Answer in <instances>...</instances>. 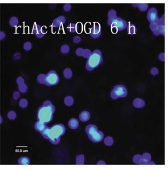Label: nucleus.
<instances>
[{
	"label": "nucleus",
	"mask_w": 168,
	"mask_h": 170,
	"mask_svg": "<svg viewBox=\"0 0 168 170\" xmlns=\"http://www.w3.org/2000/svg\"><path fill=\"white\" fill-rule=\"evenodd\" d=\"M65 132L66 128L63 124H56L50 127L47 126L41 134L52 144L57 145L60 142L61 137L65 134Z\"/></svg>",
	"instance_id": "obj_1"
},
{
	"label": "nucleus",
	"mask_w": 168,
	"mask_h": 170,
	"mask_svg": "<svg viewBox=\"0 0 168 170\" xmlns=\"http://www.w3.org/2000/svg\"><path fill=\"white\" fill-rule=\"evenodd\" d=\"M54 111L55 107L52 103L49 100L45 101L38 110V121L46 124L49 123L53 119Z\"/></svg>",
	"instance_id": "obj_2"
},
{
	"label": "nucleus",
	"mask_w": 168,
	"mask_h": 170,
	"mask_svg": "<svg viewBox=\"0 0 168 170\" xmlns=\"http://www.w3.org/2000/svg\"><path fill=\"white\" fill-rule=\"evenodd\" d=\"M103 59L102 52L98 49L94 50L89 56L86 64V69L92 71L102 63Z\"/></svg>",
	"instance_id": "obj_3"
},
{
	"label": "nucleus",
	"mask_w": 168,
	"mask_h": 170,
	"mask_svg": "<svg viewBox=\"0 0 168 170\" xmlns=\"http://www.w3.org/2000/svg\"><path fill=\"white\" fill-rule=\"evenodd\" d=\"M89 139L94 142L99 143L101 142L104 139V133L102 131L98 130L97 126L94 124L87 125L85 129Z\"/></svg>",
	"instance_id": "obj_4"
},
{
	"label": "nucleus",
	"mask_w": 168,
	"mask_h": 170,
	"mask_svg": "<svg viewBox=\"0 0 168 170\" xmlns=\"http://www.w3.org/2000/svg\"><path fill=\"white\" fill-rule=\"evenodd\" d=\"M108 25L118 31H121L127 28L128 25L126 21L115 15L109 17Z\"/></svg>",
	"instance_id": "obj_5"
},
{
	"label": "nucleus",
	"mask_w": 168,
	"mask_h": 170,
	"mask_svg": "<svg viewBox=\"0 0 168 170\" xmlns=\"http://www.w3.org/2000/svg\"><path fill=\"white\" fill-rule=\"evenodd\" d=\"M59 76L57 72L52 70L44 75L43 84L47 86H55L59 83Z\"/></svg>",
	"instance_id": "obj_6"
},
{
	"label": "nucleus",
	"mask_w": 168,
	"mask_h": 170,
	"mask_svg": "<svg viewBox=\"0 0 168 170\" xmlns=\"http://www.w3.org/2000/svg\"><path fill=\"white\" fill-rule=\"evenodd\" d=\"M128 91L126 88L122 85L115 86L111 93V97L113 99H117L119 98H123L127 96Z\"/></svg>",
	"instance_id": "obj_7"
},
{
	"label": "nucleus",
	"mask_w": 168,
	"mask_h": 170,
	"mask_svg": "<svg viewBox=\"0 0 168 170\" xmlns=\"http://www.w3.org/2000/svg\"><path fill=\"white\" fill-rule=\"evenodd\" d=\"M133 161L134 163L139 164H148L150 161L151 156L148 153H145L142 155L139 154L136 155L133 157Z\"/></svg>",
	"instance_id": "obj_8"
},
{
	"label": "nucleus",
	"mask_w": 168,
	"mask_h": 170,
	"mask_svg": "<svg viewBox=\"0 0 168 170\" xmlns=\"http://www.w3.org/2000/svg\"><path fill=\"white\" fill-rule=\"evenodd\" d=\"M90 34L92 38L96 39L99 38L102 34L100 25L98 23H95L92 28L90 29Z\"/></svg>",
	"instance_id": "obj_9"
},
{
	"label": "nucleus",
	"mask_w": 168,
	"mask_h": 170,
	"mask_svg": "<svg viewBox=\"0 0 168 170\" xmlns=\"http://www.w3.org/2000/svg\"><path fill=\"white\" fill-rule=\"evenodd\" d=\"M147 18L150 23L157 22L159 19L158 15L157 10L154 8H150L147 12Z\"/></svg>",
	"instance_id": "obj_10"
},
{
	"label": "nucleus",
	"mask_w": 168,
	"mask_h": 170,
	"mask_svg": "<svg viewBox=\"0 0 168 170\" xmlns=\"http://www.w3.org/2000/svg\"><path fill=\"white\" fill-rule=\"evenodd\" d=\"M33 33L37 37L39 38H42L44 36L45 33L43 32L42 28L39 25L35 24L33 28Z\"/></svg>",
	"instance_id": "obj_11"
},
{
	"label": "nucleus",
	"mask_w": 168,
	"mask_h": 170,
	"mask_svg": "<svg viewBox=\"0 0 168 170\" xmlns=\"http://www.w3.org/2000/svg\"><path fill=\"white\" fill-rule=\"evenodd\" d=\"M160 33L163 36L165 35V15L163 14L158 21Z\"/></svg>",
	"instance_id": "obj_12"
},
{
	"label": "nucleus",
	"mask_w": 168,
	"mask_h": 170,
	"mask_svg": "<svg viewBox=\"0 0 168 170\" xmlns=\"http://www.w3.org/2000/svg\"><path fill=\"white\" fill-rule=\"evenodd\" d=\"M149 27L152 33L154 34V35L158 36L160 35L158 21L156 22L150 23L149 25Z\"/></svg>",
	"instance_id": "obj_13"
},
{
	"label": "nucleus",
	"mask_w": 168,
	"mask_h": 170,
	"mask_svg": "<svg viewBox=\"0 0 168 170\" xmlns=\"http://www.w3.org/2000/svg\"><path fill=\"white\" fill-rule=\"evenodd\" d=\"M65 21H66V19L64 16H59V17L57 18L56 19L53 20L52 23V25L56 28L59 27L61 25L65 23Z\"/></svg>",
	"instance_id": "obj_14"
},
{
	"label": "nucleus",
	"mask_w": 168,
	"mask_h": 170,
	"mask_svg": "<svg viewBox=\"0 0 168 170\" xmlns=\"http://www.w3.org/2000/svg\"><path fill=\"white\" fill-rule=\"evenodd\" d=\"M79 119L82 122L87 121L90 118V114L89 112L84 111L81 112L79 115Z\"/></svg>",
	"instance_id": "obj_15"
},
{
	"label": "nucleus",
	"mask_w": 168,
	"mask_h": 170,
	"mask_svg": "<svg viewBox=\"0 0 168 170\" xmlns=\"http://www.w3.org/2000/svg\"><path fill=\"white\" fill-rule=\"evenodd\" d=\"M47 125L46 124L42 123L38 121L36 122L35 124V129L40 133H41L45 129Z\"/></svg>",
	"instance_id": "obj_16"
},
{
	"label": "nucleus",
	"mask_w": 168,
	"mask_h": 170,
	"mask_svg": "<svg viewBox=\"0 0 168 170\" xmlns=\"http://www.w3.org/2000/svg\"><path fill=\"white\" fill-rule=\"evenodd\" d=\"M68 126L70 129H75L77 128L79 126V122L75 118H72L69 120Z\"/></svg>",
	"instance_id": "obj_17"
},
{
	"label": "nucleus",
	"mask_w": 168,
	"mask_h": 170,
	"mask_svg": "<svg viewBox=\"0 0 168 170\" xmlns=\"http://www.w3.org/2000/svg\"><path fill=\"white\" fill-rule=\"evenodd\" d=\"M127 32L129 34L131 35H133L136 34L137 30L136 26L131 23H129V25L127 26Z\"/></svg>",
	"instance_id": "obj_18"
},
{
	"label": "nucleus",
	"mask_w": 168,
	"mask_h": 170,
	"mask_svg": "<svg viewBox=\"0 0 168 170\" xmlns=\"http://www.w3.org/2000/svg\"><path fill=\"white\" fill-rule=\"evenodd\" d=\"M18 162L20 165H29L30 163V160L28 157L22 156L19 159Z\"/></svg>",
	"instance_id": "obj_19"
},
{
	"label": "nucleus",
	"mask_w": 168,
	"mask_h": 170,
	"mask_svg": "<svg viewBox=\"0 0 168 170\" xmlns=\"http://www.w3.org/2000/svg\"><path fill=\"white\" fill-rule=\"evenodd\" d=\"M133 104H134V106L136 107H137V108L143 107L145 105V103L143 101V100H142L140 99H139V98L136 99L134 100Z\"/></svg>",
	"instance_id": "obj_20"
},
{
	"label": "nucleus",
	"mask_w": 168,
	"mask_h": 170,
	"mask_svg": "<svg viewBox=\"0 0 168 170\" xmlns=\"http://www.w3.org/2000/svg\"><path fill=\"white\" fill-rule=\"evenodd\" d=\"M67 30L70 33H75L77 30L76 25L74 23H70L67 27Z\"/></svg>",
	"instance_id": "obj_21"
},
{
	"label": "nucleus",
	"mask_w": 168,
	"mask_h": 170,
	"mask_svg": "<svg viewBox=\"0 0 168 170\" xmlns=\"http://www.w3.org/2000/svg\"><path fill=\"white\" fill-rule=\"evenodd\" d=\"M18 24V18L16 17H13L10 20V25L11 27H16Z\"/></svg>",
	"instance_id": "obj_22"
},
{
	"label": "nucleus",
	"mask_w": 168,
	"mask_h": 170,
	"mask_svg": "<svg viewBox=\"0 0 168 170\" xmlns=\"http://www.w3.org/2000/svg\"><path fill=\"white\" fill-rule=\"evenodd\" d=\"M84 162V156L83 155H80L77 156L76 163V164H83Z\"/></svg>",
	"instance_id": "obj_23"
},
{
	"label": "nucleus",
	"mask_w": 168,
	"mask_h": 170,
	"mask_svg": "<svg viewBox=\"0 0 168 170\" xmlns=\"http://www.w3.org/2000/svg\"><path fill=\"white\" fill-rule=\"evenodd\" d=\"M105 144L107 146H111L113 143V139L111 137H107L104 141Z\"/></svg>",
	"instance_id": "obj_24"
},
{
	"label": "nucleus",
	"mask_w": 168,
	"mask_h": 170,
	"mask_svg": "<svg viewBox=\"0 0 168 170\" xmlns=\"http://www.w3.org/2000/svg\"><path fill=\"white\" fill-rule=\"evenodd\" d=\"M73 102V100L71 97H67L65 99V103L67 106H71Z\"/></svg>",
	"instance_id": "obj_25"
},
{
	"label": "nucleus",
	"mask_w": 168,
	"mask_h": 170,
	"mask_svg": "<svg viewBox=\"0 0 168 170\" xmlns=\"http://www.w3.org/2000/svg\"><path fill=\"white\" fill-rule=\"evenodd\" d=\"M23 48L26 51H29L32 48V44L30 42H26L23 45Z\"/></svg>",
	"instance_id": "obj_26"
},
{
	"label": "nucleus",
	"mask_w": 168,
	"mask_h": 170,
	"mask_svg": "<svg viewBox=\"0 0 168 170\" xmlns=\"http://www.w3.org/2000/svg\"><path fill=\"white\" fill-rule=\"evenodd\" d=\"M19 104L21 107L24 108V107H26V106L27 105V101L26 99H21L19 102Z\"/></svg>",
	"instance_id": "obj_27"
},
{
	"label": "nucleus",
	"mask_w": 168,
	"mask_h": 170,
	"mask_svg": "<svg viewBox=\"0 0 168 170\" xmlns=\"http://www.w3.org/2000/svg\"><path fill=\"white\" fill-rule=\"evenodd\" d=\"M44 75L43 74H41L38 76V81L39 83H41V84H43V80H44Z\"/></svg>",
	"instance_id": "obj_28"
},
{
	"label": "nucleus",
	"mask_w": 168,
	"mask_h": 170,
	"mask_svg": "<svg viewBox=\"0 0 168 170\" xmlns=\"http://www.w3.org/2000/svg\"><path fill=\"white\" fill-rule=\"evenodd\" d=\"M71 71L70 70V69H66L65 71H64V76L66 77V78H70V77L71 76V75H70V74H69V73Z\"/></svg>",
	"instance_id": "obj_29"
},
{
	"label": "nucleus",
	"mask_w": 168,
	"mask_h": 170,
	"mask_svg": "<svg viewBox=\"0 0 168 170\" xmlns=\"http://www.w3.org/2000/svg\"><path fill=\"white\" fill-rule=\"evenodd\" d=\"M5 36H6L5 33H4L3 32H1V34H0V39L3 40L4 38H5Z\"/></svg>",
	"instance_id": "obj_30"
},
{
	"label": "nucleus",
	"mask_w": 168,
	"mask_h": 170,
	"mask_svg": "<svg viewBox=\"0 0 168 170\" xmlns=\"http://www.w3.org/2000/svg\"><path fill=\"white\" fill-rule=\"evenodd\" d=\"M97 164H98V165H99V164H106V163L103 161H100L99 162H98L97 163Z\"/></svg>",
	"instance_id": "obj_31"
}]
</instances>
